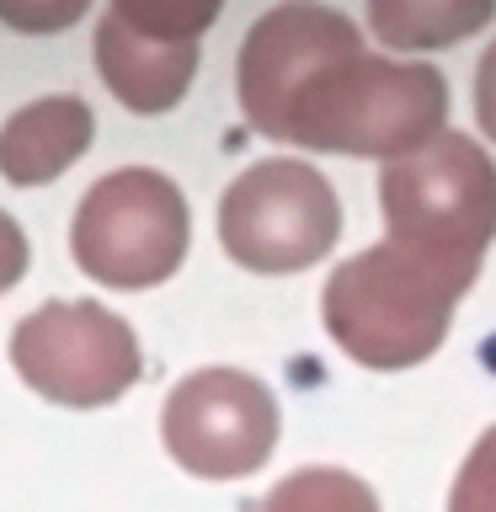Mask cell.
Masks as SVG:
<instances>
[{
	"instance_id": "obj_8",
	"label": "cell",
	"mask_w": 496,
	"mask_h": 512,
	"mask_svg": "<svg viewBox=\"0 0 496 512\" xmlns=\"http://www.w3.org/2000/svg\"><path fill=\"white\" fill-rule=\"evenodd\" d=\"M214 27V11L171 16L107 6L96 22V70L128 112H171L198 75V38Z\"/></svg>"
},
{
	"instance_id": "obj_11",
	"label": "cell",
	"mask_w": 496,
	"mask_h": 512,
	"mask_svg": "<svg viewBox=\"0 0 496 512\" xmlns=\"http://www.w3.org/2000/svg\"><path fill=\"white\" fill-rule=\"evenodd\" d=\"M262 512H379V496L347 470H294L267 491Z\"/></svg>"
},
{
	"instance_id": "obj_3",
	"label": "cell",
	"mask_w": 496,
	"mask_h": 512,
	"mask_svg": "<svg viewBox=\"0 0 496 512\" xmlns=\"http://www.w3.org/2000/svg\"><path fill=\"white\" fill-rule=\"evenodd\" d=\"M384 240L454 262H480L496 235V166L475 139L443 134L379 176Z\"/></svg>"
},
{
	"instance_id": "obj_6",
	"label": "cell",
	"mask_w": 496,
	"mask_h": 512,
	"mask_svg": "<svg viewBox=\"0 0 496 512\" xmlns=\"http://www.w3.org/2000/svg\"><path fill=\"white\" fill-rule=\"evenodd\" d=\"M11 363L43 400L91 411L139 384L144 358L134 326L91 299H54L11 331Z\"/></svg>"
},
{
	"instance_id": "obj_9",
	"label": "cell",
	"mask_w": 496,
	"mask_h": 512,
	"mask_svg": "<svg viewBox=\"0 0 496 512\" xmlns=\"http://www.w3.org/2000/svg\"><path fill=\"white\" fill-rule=\"evenodd\" d=\"M96 118L80 96H43L0 123V176L11 187L54 182L91 150Z\"/></svg>"
},
{
	"instance_id": "obj_12",
	"label": "cell",
	"mask_w": 496,
	"mask_h": 512,
	"mask_svg": "<svg viewBox=\"0 0 496 512\" xmlns=\"http://www.w3.org/2000/svg\"><path fill=\"white\" fill-rule=\"evenodd\" d=\"M448 512H496V427L470 448L454 496H448Z\"/></svg>"
},
{
	"instance_id": "obj_13",
	"label": "cell",
	"mask_w": 496,
	"mask_h": 512,
	"mask_svg": "<svg viewBox=\"0 0 496 512\" xmlns=\"http://www.w3.org/2000/svg\"><path fill=\"white\" fill-rule=\"evenodd\" d=\"M475 123H480V134L496 144V43L475 64Z\"/></svg>"
},
{
	"instance_id": "obj_4",
	"label": "cell",
	"mask_w": 496,
	"mask_h": 512,
	"mask_svg": "<svg viewBox=\"0 0 496 512\" xmlns=\"http://www.w3.org/2000/svg\"><path fill=\"white\" fill-rule=\"evenodd\" d=\"M192 219L171 176L150 166H123L102 176L75 208L70 251L75 267L102 288H155L187 256Z\"/></svg>"
},
{
	"instance_id": "obj_5",
	"label": "cell",
	"mask_w": 496,
	"mask_h": 512,
	"mask_svg": "<svg viewBox=\"0 0 496 512\" xmlns=\"http://www.w3.org/2000/svg\"><path fill=\"white\" fill-rule=\"evenodd\" d=\"M342 203L304 160H256L219 198V240L251 272H304L331 256Z\"/></svg>"
},
{
	"instance_id": "obj_7",
	"label": "cell",
	"mask_w": 496,
	"mask_h": 512,
	"mask_svg": "<svg viewBox=\"0 0 496 512\" xmlns=\"http://www.w3.org/2000/svg\"><path fill=\"white\" fill-rule=\"evenodd\" d=\"M160 432L187 475L240 480L278 448V400L240 368H198L166 395Z\"/></svg>"
},
{
	"instance_id": "obj_2",
	"label": "cell",
	"mask_w": 496,
	"mask_h": 512,
	"mask_svg": "<svg viewBox=\"0 0 496 512\" xmlns=\"http://www.w3.org/2000/svg\"><path fill=\"white\" fill-rule=\"evenodd\" d=\"M480 278V262L411 251L379 240L326 278L320 315L331 342L363 368H416L443 347L459 299Z\"/></svg>"
},
{
	"instance_id": "obj_14",
	"label": "cell",
	"mask_w": 496,
	"mask_h": 512,
	"mask_svg": "<svg viewBox=\"0 0 496 512\" xmlns=\"http://www.w3.org/2000/svg\"><path fill=\"white\" fill-rule=\"evenodd\" d=\"M22 272H27V235H22V224L0 208V294H6Z\"/></svg>"
},
{
	"instance_id": "obj_10",
	"label": "cell",
	"mask_w": 496,
	"mask_h": 512,
	"mask_svg": "<svg viewBox=\"0 0 496 512\" xmlns=\"http://www.w3.org/2000/svg\"><path fill=\"white\" fill-rule=\"evenodd\" d=\"M496 16L491 0H374L368 6V27L395 48H448L464 43Z\"/></svg>"
},
{
	"instance_id": "obj_1",
	"label": "cell",
	"mask_w": 496,
	"mask_h": 512,
	"mask_svg": "<svg viewBox=\"0 0 496 512\" xmlns=\"http://www.w3.org/2000/svg\"><path fill=\"white\" fill-rule=\"evenodd\" d=\"M240 107L267 139L326 155L400 160L443 134L448 80L368 54L347 11L272 6L240 43Z\"/></svg>"
}]
</instances>
